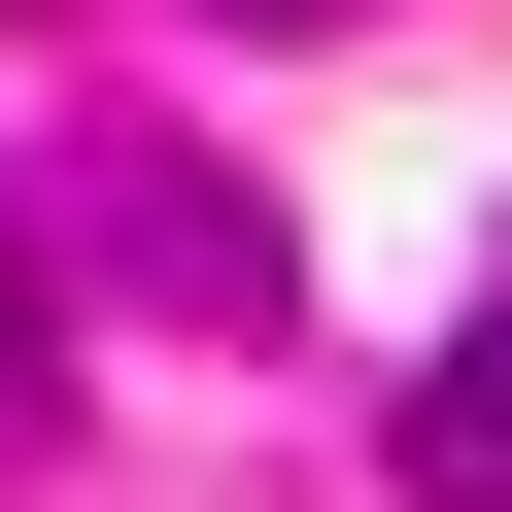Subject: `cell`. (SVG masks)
I'll return each instance as SVG.
<instances>
[{
    "label": "cell",
    "mask_w": 512,
    "mask_h": 512,
    "mask_svg": "<svg viewBox=\"0 0 512 512\" xmlns=\"http://www.w3.org/2000/svg\"><path fill=\"white\" fill-rule=\"evenodd\" d=\"M69 274H137V308H205V342H239V308H274V239H239V205L137 137V171H69Z\"/></svg>",
    "instance_id": "6da1fadb"
},
{
    "label": "cell",
    "mask_w": 512,
    "mask_h": 512,
    "mask_svg": "<svg viewBox=\"0 0 512 512\" xmlns=\"http://www.w3.org/2000/svg\"><path fill=\"white\" fill-rule=\"evenodd\" d=\"M410 512H512V274H478L444 376H410Z\"/></svg>",
    "instance_id": "7a4b0ae2"
},
{
    "label": "cell",
    "mask_w": 512,
    "mask_h": 512,
    "mask_svg": "<svg viewBox=\"0 0 512 512\" xmlns=\"http://www.w3.org/2000/svg\"><path fill=\"white\" fill-rule=\"evenodd\" d=\"M35 444H69V205L0 171V478H35Z\"/></svg>",
    "instance_id": "3957f363"
},
{
    "label": "cell",
    "mask_w": 512,
    "mask_h": 512,
    "mask_svg": "<svg viewBox=\"0 0 512 512\" xmlns=\"http://www.w3.org/2000/svg\"><path fill=\"white\" fill-rule=\"evenodd\" d=\"M239 35H376V0H239Z\"/></svg>",
    "instance_id": "277c9868"
}]
</instances>
